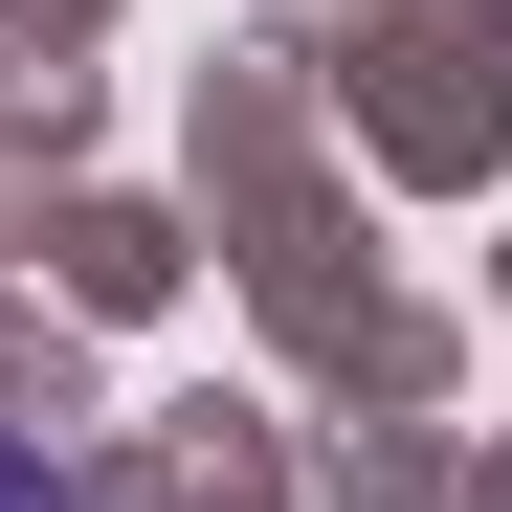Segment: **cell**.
I'll use <instances>...</instances> for the list:
<instances>
[{
  "label": "cell",
  "instance_id": "cell-1",
  "mask_svg": "<svg viewBox=\"0 0 512 512\" xmlns=\"http://www.w3.org/2000/svg\"><path fill=\"white\" fill-rule=\"evenodd\" d=\"M0 512H67V468H45V446H0Z\"/></svg>",
  "mask_w": 512,
  "mask_h": 512
}]
</instances>
